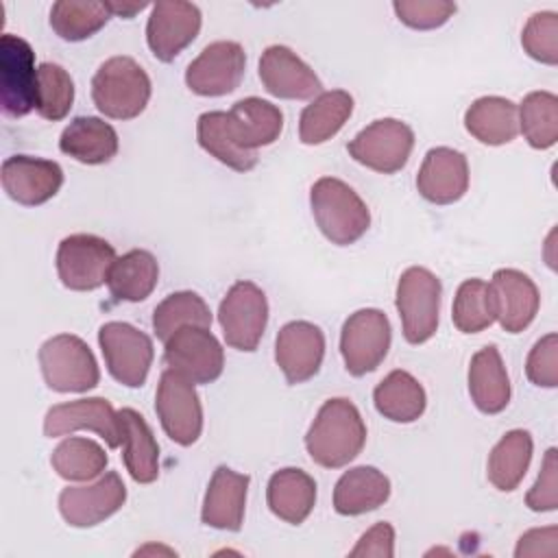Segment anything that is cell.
<instances>
[{
  "label": "cell",
  "mask_w": 558,
  "mask_h": 558,
  "mask_svg": "<svg viewBox=\"0 0 558 558\" xmlns=\"http://www.w3.org/2000/svg\"><path fill=\"white\" fill-rule=\"evenodd\" d=\"M111 17L109 2L59 0L50 9V26L65 41H83L96 35Z\"/></svg>",
  "instance_id": "cell-36"
},
{
  "label": "cell",
  "mask_w": 558,
  "mask_h": 558,
  "mask_svg": "<svg viewBox=\"0 0 558 558\" xmlns=\"http://www.w3.org/2000/svg\"><path fill=\"white\" fill-rule=\"evenodd\" d=\"M120 425H122V458L129 475L137 484H150L159 475V445L153 436L150 425L146 418L133 410L122 408L118 410Z\"/></svg>",
  "instance_id": "cell-28"
},
{
  "label": "cell",
  "mask_w": 558,
  "mask_h": 558,
  "mask_svg": "<svg viewBox=\"0 0 558 558\" xmlns=\"http://www.w3.org/2000/svg\"><path fill=\"white\" fill-rule=\"evenodd\" d=\"M532 451H534V442L527 429L506 432L488 456V464H486L488 482L501 493L514 490L530 469Z\"/></svg>",
  "instance_id": "cell-35"
},
{
  "label": "cell",
  "mask_w": 558,
  "mask_h": 558,
  "mask_svg": "<svg viewBox=\"0 0 558 558\" xmlns=\"http://www.w3.org/2000/svg\"><path fill=\"white\" fill-rule=\"evenodd\" d=\"M196 140L205 153L238 172H248L257 166V153H251L240 144L229 111L201 113L196 120Z\"/></svg>",
  "instance_id": "cell-32"
},
{
  "label": "cell",
  "mask_w": 558,
  "mask_h": 558,
  "mask_svg": "<svg viewBox=\"0 0 558 558\" xmlns=\"http://www.w3.org/2000/svg\"><path fill=\"white\" fill-rule=\"evenodd\" d=\"M211 327V310L201 294L181 290L168 294L153 312V331L166 342L181 327Z\"/></svg>",
  "instance_id": "cell-39"
},
{
  "label": "cell",
  "mask_w": 558,
  "mask_h": 558,
  "mask_svg": "<svg viewBox=\"0 0 558 558\" xmlns=\"http://www.w3.org/2000/svg\"><path fill=\"white\" fill-rule=\"evenodd\" d=\"M266 501L275 517L286 523L301 525L316 504V482L303 469L286 466L270 475Z\"/></svg>",
  "instance_id": "cell-26"
},
{
  "label": "cell",
  "mask_w": 558,
  "mask_h": 558,
  "mask_svg": "<svg viewBox=\"0 0 558 558\" xmlns=\"http://www.w3.org/2000/svg\"><path fill=\"white\" fill-rule=\"evenodd\" d=\"M98 344L107 371L116 381L129 388L144 386L155 357L148 333L129 323L111 320L98 329Z\"/></svg>",
  "instance_id": "cell-8"
},
{
  "label": "cell",
  "mask_w": 558,
  "mask_h": 558,
  "mask_svg": "<svg viewBox=\"0 0 558 558\" xmlns=\"http://www.w3.org/2000/svg\"><path fill=\"white\" fill-rule=\"evenodd\" d=\"M469 395L482 414H499L510 403V379L495 344L482 347L469 362Z\"/></svg>",
  "instance_id": "cell-24"
},
{
  "label": "cell",
  "mask_w": 558,
  "mask_h": 558,
  "mask_svg": "<svg viewBox=\"0 0 558 558\" xmlns=\"http://www.w3.org/2000/svg\"><path fill=\"white\" fill-rule=\"evenodd\" d=\"M78 429L96 432L111 449L122 445L120 416L113 405L102 397L57 403L44 416V434L48 438L68 436Z\"/></svg>",
  "instance_id": "cell-17"
},
{
  "label": "cell",
  "mask_w": 558,
  "mask_h": 558,
  "mask_svg": "<svg viewBox=\"0 0 558 558\" xmlns=\"http://www.w3.org/2000/svg\"><path fill=\"white\" fill-rule=\"evenodd\" d=\"M390 497V480L375 466H353L340 475L333 488V510L357 517L384 506Z\"/></svg>",
  "instance_id": "cell-27"
},
{
  "label": "cell",
  "mask_w": 558,
  "mask_h": 558,
  "mask_svg": "<svg viewBox=\"0 0 558 558\" xmlns=\"http://www.w3.org/2000/svg\"><path fill=\"white\" fill-rule=\"evenodd\" d=\"M246 52L238 41L220 39L201 50L185 70V85L196 96H225L240 87Z\"/></svg>",
  "instance_id": "cell-14"
},
{
  "label": "cell",
  "mask_w": 558,
  "mask_h": 558,
  "mask_svg": "<svg viewBox=\"0 0 558 558\" xmlns=\"http://www.w3.org/2000/svg\"><path fill=\"white\" fill-rule=\"evenodd\" d=\"M218 323L231 349L255 351L268 323V301L253 281H235L220 301Z\"/></svg>",
  "instance_id": "cell-9"
},
{
  "label": "cell",
  "mask_w": 558,
  "mask_h": 558,
  "mask_svg": "<svg viewBox=\"0 0 558 558\" xmlns=\"http://www.w3.org/2000/svg\"><path fill=\"white\" fill-rule=\"evenodd\" d=\"M251 477L225 464L216 466L203 499L201 521L214 530L238 532L244 521L246 493Z\"/></svg>",
  "instance_id": "cell-23"
},
{
  "label": "cell",
  "mask_w": 558,
  "mask_h": 558,
  "mask_svg": "<svg viewBox=\"0 0 558 558\" xmlns=\"http://www.w3.org/2000/svg\"><path fill=\"white\" fill-rule=\"evenodd\" d=\"M111 15H120V17H133L135 13H140L142 9H146V2H135V4H120V2H109Z\"/></svg>",
  "instance_id": "cell-48"
},
{
  "label": "cell",
  "mask_w": 558,
  "mask_h": 558,
  "mask_svg": "<svg viewBox=\"0 0 558 558\" xmlns=\"http://www.w3.org/2000/svg\"><path fill=\"white\" fill-rule=\"evenodd\" d=\"M418 194L434 205H451L469 190L466 157L449 146L429 148L416 174Z\"/></svg>",
  "instance_id": "cell-21"
},
{
  "label": "cell",
  "mask_w": 558,
  "mask_h": 558,
  "mask_svg": "<svg viewBox=\"0 0 558 558\" xmlns=\"http://www.w3.org/2000/svg\"><path fill=\"white\" fill-rule=\"evenodd\" d=\"M63 185V170L57 161L13 155L2 161V187L7 196L24 207H37L57 196Z\"/></svg>",
  "instance_id": "cell-20"
},
{
  "label": "cell",
  "mask_w": 558,
  "mask_h": 558,
  "mask_svg": "<svg viewBox=\"0 0 558 558\" xmlns=\"http://www.w3.org/2000/svg\"><path fill=\"white\" fill-rule=\"evenodd\" d=\"M74 102V81L59 63H41L37 70V113L44 120H63Z\"/></svg>",
  "instance_id": "cell-41"
},
{
  "label": "cell",
  "mask_w": 558,
  "mask_h": 558,
  "mask_svg": "<svg viewBox=\"0 0 558 558\" xmlns=\"http://www.w3.org/2000/svg\"><path fill=\"white\" fill-rule=\"evenodd\" d=\"M201 9L185 0L157 2L146 22V44L155 59L174 61L201 31Z\"/></svg>",
  "instance_id": "cell-15"
},
{
  "label": "cell",
  "mask_w": 558,
  "mask_h": 558,
  "mask_svg": "<svg viewBox=\"0 0 558 558\" xmlns=\"http://www.w3.org/2000/svg\"><path fill=\"white\" fill-rule=\"evenodd\" d=\"M353 113V96L344 89L318 94L299 118V140L307 146H318L331 140Z\"/></svg>",
  "instance_id": "cell-33"
},
{
  "label": "cell",
  "mask_w": 558,
  "mask_h": 558,
  "mask_svg": "<svg viewBox=\"0 0 558 558\" xmlns=\"http://www.w3.org/2000/svg\"><path fill=\"white\" fill-rule=\"evenodd\" d=\"M155 412L170 440L190 447L203 432V405L190 379L181 373L166 368L157 384Z\"/></svg>",
  "instance_id": "cell-10"
},
{
  "label": "cell",
  "mask_w": 558,
  "mask_h": 558,
  "mask_svg": "<svg viewBox=\"0 0 558 558\" xmlns=\"http://www.w3.org/2000/svg\"><path fill=\"white\" fill-rule=\"evenodd\" d=\"M390 342V320L381 310L364 307L353 312L340 331V353L344 368L353 377L373 373L386 360Z\"/></svg>",
  "instance_id": "cell-7"
},
{
  "label": "cell",
  "mask_w": 558,
  "mask_h": 558,
  "mask_svg": "<svg viewBox=\"0 0 558 558\" xmlns=\"http://www.w3.org/2000/svg\"><path fill=\"white\" fill-rule=\"evenodd\" d=\"M495 320L508 333H519L536 318L541 294L536 283L517 268H499L490 279Z\"/></svg>",
  "instance_id": "cell-22"
},
{
  "label": "cell",
  "mask_w": 558,
  "mask_h": 558,
  "mask_svg": "<svg viewBox=\"0 0 558 558\" xmlns=\"http://www.w3.org/2000/svg\"><path fill=\"white\" fill-rule=\"evenodd\" d=\"M525 504L534 512H551L558 508V451L556 447H549L541 473L532 488L525 495Z\"/></svg>",
  "instance_id": "cell-45"
},
{
  "label": "cell",
  "mask_w": 558,
  "mask_h": 558,
  "mask_svg": "<svg viewBox=\"0 0 558 558\" xmlns=\"http://www.w3.org/2000/svg\"><path fill=\"white\" fill-rule=\"evenodd\" d=\"M126 501V486L116 471H107L94 484L68 486L59 495V512L72 527H94L116 514Z\"/></svg>",
  "instance_id": "cell-16"
},
{
  "label": "cell",
  "mask_w": 558,
  "mask_h": 558,
  "mask_svg": "<svg viewBox=\"0 0 558 558\" xmlns=\"http://www.w3.org/2000/svg\"><path fill=\"white\" fill-rule=\"evenodd\" d=\"M310 205L320 233L331 244L349 246L371 227L366 203L342 179L320 177L310 190Z\"/></svg>",
  "instance_id": "cell-2"
},
{
  "label": "cell",
  "mask_w": 558,
  "mask_h": 558,
  "mask_svg": "<svg viewBox=\"0 0 558 558\" xmlns=\"http://www.w3.org/2000/svg\"><path fill=\"white\" fill-rule=\"evenodd\" d=\"M414 148V131L397 118H379L364 126L349 144V155L381 174L399 172Z\"/></svg>",
  "instance_id": "cell-11"
},
{
  "label": "cell",
  "mask_w": 558,
  "mask_h": 558,
  "mask_svg": "<svg viewBox=\"0 0 558 558\" xmlns=\"http://www.w3.org/2000/svg\"><path fill=\"white\" fill-rule=\"evenodd\" d=\"M519 111V131L536 150H547L558 140V96L551 92H530Z\"/></svg>",
  "instance_id": "cell-38"
},
{
  "label": "cell",
  "mask_w": 558,
  "mask_h": 558,
  "mask_svg": "<svg viewBox=\"0 0 558 558\" xmlns=\"http://www.w3.org/2000/svg\"><path fill=\"white\" fill-rule=\"evenodd\" d=\"M521 46L534 61L545 65L558 63V13L538 11L532 13L521 31Z\"/></svg>",
  "instance_id": "cell-42"
},
{
  "label": "cell",
  "mask_w": 558,
  "mask_h": 558,
  "mask_svg": "<svg viewBox=\"0 0 558 558\" xmlns=\"http://www.w3.org/2000/svg\"><path fill=\"white\" fill-rule=\"evenodd\" d=\"M116 259V248L105 238L94 233H72L59 242L57 272L68 290L92 292L107 283Z\"/></svg>",
  "instance_id": "cell-6"
},
{
  "label": "cell",
  "mask_w": 558,
  "mask_h": 558,
  "mask_svg": "<svg viewBox=\"0 0 558 558\" xmlns=\"http://www.w3.org/2000/svg\"><path fill=\"white\" fill-rule=\"evenodd\" d=\"M373 403L392 423H414L425 412L427 395L414 375L397 368L375 386Z\"/></svg>",
  "instance_id": "cell-31"
},
{
  "label": "cell",
  "mask_w": 558,
  "mask_h": 558,
  "mask_svg": "<svg viewBox=\"0 0 558 558\" xmlns=\"http://www.w3.org/2000/svg\"><path fill=\"white\" fill-rule=\"evenodd\" d=\"M259 81L268 94L283 100H310L323 94L316 72L288 46H268L259 57Z\"/></svg>",
  "instance_id": "cell-19"
},
{
  "label": "cell",
  "mask_w": 558,
  "mask_h": 558,
  "mask_svg": "<svg viewBox=\"0 0 558 558\" xmlns=\"http://www.w3.org/2000/svg\"><path fill=\"white\" fill-rule=\"evenodd\" d=\"M527 379L541 388L558 386V336L551 331L543 336L530 351L525 362Z\"/></svg>",
  "instance_id": "cell-44"
},
{
  "label": "cell",
  "mask_w": 558,
  "mask_h": 558,
  "mask_svg": "<svg viewBox=\"0 0 558 558\" xmlns=\"http://www.w3.org/2000/svg\"><path fill=\"white\" fill-rule=\"evenodd\" d=\"M451 318L462 333H480L490 327L495 323L490 286L477 277L462 281L453 299Z\"/></svg>",
  "instance_id": "cell-40"
},
{
  "label": "cell",
  "mask_w": 558,
  "mask_h": 558,
  "mask_svg": "<svg viewBox=\"0 0 558 558\" xmlns=\"http://www.w3.org/2000/svg\"><path fill=\"white\" fill-rule=\"evenodd\" d=\"M159 281V264L150 251L133 248L118 257L109 270L107 288L116 301L140 303L153 294Z\"/></svg>",
  "instance_id": "cell-34"
},
{
  "label": "cell",
  "mask_w": 558,
  "mask_h": 558,
  "mask_svg": "<svg viewBox=\"0 0 558 558\" xmlns=\"http://www.w3.org/2000/svg\"><path fill=\"white\" fill-rule=\"evenodd\" d=\"M163 344L166 366L192 384H211L222 375L225 349L207 327H181Z\"/></svg>",
  "instance_id": "cell-13"
},
{
  "label": "cell",
  "mask_w": 558,
  "mask_h": 558,
  "mask_svg": "<svg viewBox=\"0 0 558 558\" xmlns=\"http://www.w3.org/2000/svg\"><path fill=\"white\" fill-rule=\"evenodd\" d=\"M229 120L240 144L251 153H257V148L262 146L275 144L283 131L281 109L257 96L233 102V107L229 109Z\"/></svg>",
  "instance_id": "cell-30"
},
{
  "label": "cell",
  "mask_w": 558,
  "mask_h": 558,
  "mask_svg": "<svg viewBox=\"0 0 558 558\" xmlns=\"http://www.w3.org/2000/svg\"><path fill=\"white\" fill-rule=\"evenodd\" d=\"M464 126L486 146L510 144L519 135L517 105L504 96H482L464 111Z\"/></svg>",
  "instance_id": "cell-29"
},
{
  "label": "cell",
  "mask_w": 558,
  "mask_h": 558,
  "mask_svg": "<svg viewBox=\"0 0 558 558\" xmlns=\"http://www.w3.org/2000/svg\"><path fill=\"white\" fill-rule=\"evenodd\" d=\"M349 556H373V558H392L395 556V527L388 521L375 523L366 530Z\"/></svg>",
  "instance_id": "cell-46"
},
{
  "label": "cell",
  "mask_w": 558,
  "mask_h": 558,
  "mask_svg": "<svg viewBox=\"0 0 558 558\" xmlns=\"http://www.w3.org/2000/svg\"><path fill=\"white\" fill-rule=\"evenodd\" d=\"M150 78L146 70L126 54L100 63L92 78V100L96 109L111 120L137 118L150 100Z\"/></svg>",
  "instance_id": "cell-3"
},
{
  "label": "cell",
  "mask_w": 558,
  "mask_h": 558,
  "mask_svg": "<svg viewBox=\"0 0 558 558\" xmlns=\"http://www.w3.org/2000/svg\"><path fill=\"white\" fill-rule=\"evenodd\" d=\"M440 294V279L432 270L423 266H410L401 272L395 305L401 318L403 338L410 344H423L436 333Z\"/></svg>",
  "instance_id": "cell-5"
},
{
  "label": "cell",
  "mask_w": 558,
  "mask_h": 558,
  "mask_svg": "<svg viewBox=\"0 0 558 558\" xmlns=\"http://www.w3.org/2000/svg\"><path fill=\"white\" fill-rule=\"evenodd\" d=\"M54 473L68 482H87L98 477L107 464V451L92 438L70 436L57 445L50 456Z\"/></svg>",
  "instance_id": "cell-37"
},
{
  "label": "cell",
  "mask_w": 558,
  "mask_h": 558,
  "mask_svg": "<svg viewBox=\"0 0 558 558\" xmlns=\"http://www.w3.org/2000/svg\"><path fill=\"white\" fill-rule=\"evenodd\" d=\"M59 148L63 155L81 163L100 166L109 163L118 155L120 140L109 122L94 116H78L63 129Z\"/></svg>",
  "instance_id": "cell-25"
},
{
  "label": "cell",
  "mask_w": 558,
  "mask_h": 558,
  "mask_svg": "<svg viewBox=\"0 0 558 558\" xmlns=\"http://www.w3.org/2000/svg\"><path fill=\"white\" fill-rule=\"evenodd\" d=\"M392 9L399 22L414 31L440 28L456 13V4L449 0H397Z\"/></svg>",
  "instance_id": "cell-43"
},
{
  "label": "cell",
  "mask_w": 558,
  "mask_h": 558,
  "mask_svg": "<svg viewBox=\"0 0 558 558\" xmlns=\"http://www.w3.org/2000/svg\"><path fill=\"white\" fill-rule=\"evenodd\" d=\"M558 551V527H534L525 532L514 549V556H556Z\"/></svg>",
  "instance_id": "cell-47"
},
{
  "label": "cell",
  "mask_w": 558,
  "mask_h": 558,
  "mask_svg": "<svg viewBox=\"0 0 558 558\" xmlns=\"http://www.w3.org/2000/svg\"><path fill=\"white\" fill-rule=\"evenodd\" d=\"M325 357V333L310 320L286 323L275 338V362L288 384L312 379Z\"/></svg>",
  "instance_id": "cell-18"
},
{
  "label": "cell",
  "mask_w": 558,
  "mask_h": 558,
  "mask_svg": "<svg viewBox=\"0 0 558 558\" xmlns=\"http://www.w3.org/2000/svg\"><path fill=\"white\" fill-rule=\"evenodd\" d=\"M366 442V425L353 401L327 399L305 434L310 458L325 469H340L355 460Z\"/></svg>",
  "instance_id": "cell-1"
},
{
  "label": "cell",
  "mask_w": 558,
  "mask_h": 558,
  "mask_svg": "<svg viewBox=\"0 0 558 558\" xmlns=\"http://www.w3.org/2000/svg\"><path fill=\"white\" fill-rule=\"evenodd\" d=\"M44 381L54 392H87L98 386V362L87 342L74 333H57L39 347Z\"/></svg>",
  "instance_id": "cell-4"
},
{
  "label": "cell",
  "mask_w": 558,
  "mask_h": 558,
  "mask_svg": "<svg viewBox=\"0 0 558 558\" xmlns=\"http://www.w3.org/2000/svg\"><path fill=\"white\" fill-rule=\"evenodd\" d=\"M37 70L31 44L4 33L0 37V102L9 118H24L35 109Z\"/></svg>",
  "instance_id": "cell-12"
}]
</instances>
